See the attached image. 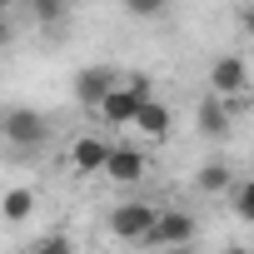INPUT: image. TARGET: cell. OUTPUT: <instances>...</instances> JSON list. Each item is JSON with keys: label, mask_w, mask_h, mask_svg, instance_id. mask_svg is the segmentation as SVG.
<instances>
[{"label": "cell", "mask_w": 254, "mask_h": 254, "mask_svg": "<svg viewBox=\"0 0 254 254\" xmlns=\"http://www.w3.org/2000/svg\"><path fill=\"white\" fill-rule=\"evenodd\" d=\"M25 254H75V239L70 234H40Z\"/></svg>", "instance_id": "5bb4252c"}, {"label": "cell", "mask_w": 254, "mask_h": 254, "mask_svg": "<svg viewBox=\"0 0 254 254\" xmlns=\"http://www.w3.org/2000/svg\"><path fill=\"white\" fill-rule=\"evenodd\" d=\"M0 135H5L15 150H45V145H50V135H55V125H50L40 110L15 105V110L0 115Z\"/></svg>", "instance_id": "6da1fadb"}, {"label": "cell", "mask_w": 254, "mask_h": 254, "mask_svg": "<svg viewBox=\"0 0 254 254\" xmlns=\"http://www.w3.org/2000/svg\"><path fill=\"white\" fill-rule=\"evenodd\" d=\"M229 194H234V214L239 219H254V180H234Z\"/></svg>", "instance_id": "4fadbf2b"}, {"label": "cell", "mask_w": 254, "mask_h": 254, "mask_svg": "<svg viewBox=\"0 0 254 254\" xmlns=\"http://www.w3.org/2000/svg\"><path fill=\"white\" fill-rule=\"evenodd\" d=\"M170 105H160L155 95H145L140 100V110H135V120H130V130H135V140H150V145H160L165 135H170Z\"/></svg>", "instance_id": "ba28073f"}, {"label": "cell", "mask_w": 254, "mask_h": 254, "mask_svg": "<svg viewBox=\"0 0 254 254\" xmlns=\"http://www.w3.org/2000/svg\"><path fill=\"white\" fill-rule=\"evenodd\" d=\"M30 214H35V194L25 185H15V190L0 194V219H5V224H25Z\"/></svg>", "instance_id": "8fae6325"}, {"label": "cell", "mask_w": 254, "mask_h": 254, "mask_svg": "<svg viewBox=\"0 0 254 254\" xmlns=\"http://www.w3.org/2000/svg\"><path fill=\"white\" fill-rule=\"evenodd\" d=\"M194 130H199L204 140H224V135L234 130V115L224 110V100H214V95H204V100L194 105Z\"/></svg>", "instance_id": "30bf717a"}, {"label": "cell", "mask_w": 254, "mask_h": 254, "mask_svg": "<svg viewBox=\"0 0 254 254\" xmlns=\"http://www.w3.org/2000/svg\"><path fill=\"white\" fill-rule=\"evenodd\" d=\"M209 95H214V100L249 95V65H244V55H219V60L209 65Z\"/></svg>", "instance_id": "277c9868"}, {"label": "cell", "mask_w": 254, "mask_h": 254, "mask_svg": "<svg viewBox=\"0 0 254 254\" xmlns=\"http://www.w3.org/2000/svg\"><path fill=\"white\" fill-rule=\"evenodd\" d=\"M150 224H155V204H145V199H125V204L110 209V234L125 239V244H145Z\"/></svg>", "instance_id": "3957f363"}, {"label": "cell", "mask_w": 254, "mask_h": 254, "mask_svg": "<svg viewBox=\"0 0 254 254\" xmlns=\"http://www.w3.org/2000/svg\"><path fill=\"white\" fill-rule=\"evenodd\" d=\"M219 254H249V249H244V244H229V249H219Z\"/></svg>", "instance_id": "e0dca14e"}, {"label": "cell", "mask_w": 254, "mask_h": 254, "mask_svg": "<svg viewBox=\"0 0 254 254\" xmlns=\"http://www.w3.org/2000/svg\"><path fill=\"white\" fill-rule=\"evenodd\" d=\"M105 155H110V140L105 135H75L70 140V170L75 175H100L105 170Z\"/></svg>", "instance_id": "9c48e42d"}, {"label": "cell", "mask_w": 254, "mask_h": 254, "mask_svg": "<svg viewBox=\"0 0 254 254\" xmlns=\"http://www.w3.org/2000/svg\"><path fill=\"white\" fill-rule=\"evenodd\" d=\"M145 95H150V80H145V75H130L125 85H115V90L100 100V120L115 125V130H130V120H135V110H140Z\"/></svg>", "instance_id": "7a4b0ae2"}, {"label": "cell", "mask_w": 254, "mask_h": 254, "mask_svg": "<svg viewBox=\"0 0 254 254\" xmlns=\"http://www.w3.org/2000/svg\"><path fill=\"white\" fill-rule=\"evenodd\" d=\"M115 85H120V80H115L110 65H85V70L75 75L70 90H75V105H80V110H100V100H105Z\"/></svg>", "instance_id": "52a82bcc"}, {"label": "cell", "mask_w": 254, "mask_h": 254, "mask_svg": "<svg viewBox=\"0 0 254 254\" xmlns=\"http://www.w3.org/2000/svg\"><path fill=\"white\" fill-rule=\"evenodd\" d=\"M165 254H190V244H185V249H165Z\"/></svg>", "instance_id": "ac0fdd59"}, {"label": "cell", "mask_w": 254, "mask_h": 254, "mask_svg": "<svg viewBox=\"0 0 254 254\" xmlns=\"http://www.w3.org/2000/svg\"><path fill=\"white\" fill-rule=\"evenodd\" d=\"M234 185V170L224 165V160H209V165H199V175H194V190L199 194H224Z\"/></svg>", "instance_id": "7c38bea8"}, {"label": "cell", "mask_w": 254, "mask_h": 254, "mask_svg": "<svg viewBox=\"0 0 254 254\" xmlns=\"http://www.w3.org/2000/svg\"><path fill=\"white\" fill-rule=\"evenodd\" d=\"M10 5H15V0H0V10H10Z\"/></svg>", "instance_id": "d6986e66"}, {"label": "cell", "mask_w": 254, "mask_h": 254, "mask_svg": "<svg viewBox=\"0 0 254 254\" xmlns=\"http://www.w3.org/2000/svg\"><path fill=\"white\" fill-rule=\"evenodd\" d=\"M15 40V20H10V10H0V50H5Z\"/></svg>", "instance_id": "2e32d148"}, {"label": "cell", "mask_w": 254, "mask_h": 254, "mask_svg": "<svg viewBox=\"0 0 254 254\" xmlns=\"http://www.w3.org/2000/svg\"><path fill=\"white\" fill-rule=\"evenodd\" d=\"M190 239H194V214H190V209H155V224H150V239H145V244L185 249Z\"/></svg>", "instance_id": "5b68a950"}, {"label": "cell", "mask_w": 254, "mask_h": 254, "mask_svg": "<svg viewBox=\"0 0 254 254\" xmlns=\"http://www.w3.org/2000/svg\"><path fill=\"white\" fill-rule=\"evenodd\" d=\"M130 15H140V20H155V15H165L170 10V0H120Z\"/></svg>", "instance_id": "9a60e30c"}, {"label": "cell", "mask_w": 254, "mask_h": 254, "mask_svg": "<svg viewBox=\"0 0 254 254\" xmlns=\"http://www.w3.org/2000/svg\"><path fill=\"white\" fill-rule=\"evenodd\" d=\"M100 175H105L110 185H140V180H145V150H140V145H110Z\"/></svg>", "instance_id": "8992f818"}]
</instances>
